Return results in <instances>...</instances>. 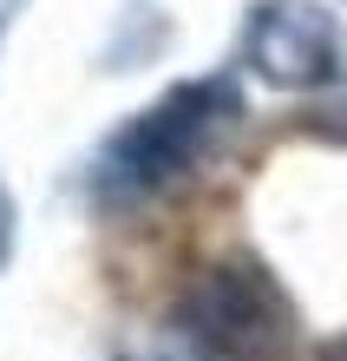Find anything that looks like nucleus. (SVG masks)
<instances>
[{
    "label": "nucleus",
    "instance_id": "nucleus-1",
    "mask_svg": "<svg viewBox=\"0 0 347 361\" xmlns=\"http://www.w3.org/2000/svg\"><path fill=\"white\" fill-rule=\"evenodd\" d=\"M243 86L229 73H203V79H184L144 105V112L118 118L105 145L92 152V197L105 210H132L151 204L158 190L184 184L197 164L223 145V132L243 118Z\"/></svg>",
    "mask_w": 347,
    "mask_h": 361
},
{
    "label": "nucleus",
    "instance_id": "nucleus-2",
    "mask_svg": "<svg viewBox=\"0 0 347 361\" xmlns=\"http://www.w3.org/2000/svg\"><path fill=\"white\" fill-rule=\"evenodd\" d=\"M177 335L203 361H282L295 348V302L255 257H216L177 295Z\"/></svg>",
    "mask_w": 347,
    "mask_h": 361
},
{
    "label": "nucleus",
    "instance_id": "nucleus-3",
    "mask_svg": "<svg viewBox=\"0 0 347 361\" xmlns=\"http://www.w3.org/2000/svg\"><path fill=\"white\" fill-rule=\"evenodd\" d=\"M243 66L275 92H321L347 73V33L321 0H255L243 13Z\"/></svg>",
    "mask_w": 347,
    "mask_h": 361
},
{
    "label": "nucleus",
    "instance_id": "nucleus-4",
    "mask_svg": "<svg viewBox=\"0 0 347 361\" xmlns=\"http://www.w3.org/2000/svg\"><path fill=\"white\" fill-rule=\"evenodd\" d=\"M7 257H13V197L0 184V269H7Z\"/></svg>",
    "mask_w": 347,
    "mask_h": 361
},
{
    "label": "nucleus",
    "instance_id": "nucleus-5",
    "mask_svg": "<svg viewBox=\"0 0 347 361\" xmlns=\"http://www.w3.org/2000/svg\"><path fill=\"white\" fill-rule=\"evenodd\" d=\"M315 132H328V138H347V105H321V112H315Z\"/></svg>",
    "mask_w": 347,
    "mask_h": 361
},
{
    "label": "nucleus",
    "instance_id": "nucleus-6",
    "mask_svg": "<svg viewBox=\"0 0 347 361\" xmlns=\"http://www.w3.org/2000/svg\"><path fill=\"white\" fill-rule=\"evenodd\" d=\"M321 361H347V335H341V342H328V348H321Z\"/></svg>",
    "mask_w": 347,
    "mask_h": 361
},
{
    "label": "nucleus",
    "instance_id": "nucleus-7",
    "mask_svg": "<svg viewBox=\"0 0 347 361\" xmlns=\"http://www.w3.org/2000/svg\"><path fill=\"white\" fill-rule=\"evenodd\" d=\"M0 27H7V0H0Z\"/></svg>",
    "mask_w": 347,
    "mask_h": 361
}]
</instances>
